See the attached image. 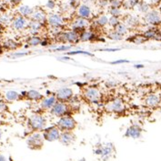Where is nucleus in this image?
<instances>
[{"label":"nucleus","instance_id":"1","mask_svg":"<svg viewBox=\"0 0 161 161\" xmlns=\"http://www.w3.org/2000/svg\"><path fill=\"white\" fill-rule=\"evenodd\" d=\"M47 119L39 113L32 114L27 120V125L32 132L43 131L47 127Z\"/></svg>","mask_w":161,"mask_h":161},{"label":"nucleus","instance_id":"2","mask_svg":"<svg viewBox=\"0 0 161 161\" xmlns=\"http://www.w3.org/2000/svg\"><path fill=\"white\" fill-rule=\"evenodd\" d=\"M44 136L41 131H34L26 137V145L32 150H39L44 146Z\"/></svg>","mask_w":161,"mask_h":161},{"label":"nucleus","instance_id":"3","mask_svg":"<svg viewBox=\"0 0 161 161\" xmlns=\"http://www.w3.org/2000/svg\"><path fill=\"white\" fill-rule=\"evenodd\" d=\"M49 111L53 117L59 119L61 117H64L67 115H71L72 108H70L68 102L57 101V103L52 107V108Z\"/></svg>","mask_w":161,"mask_h":161},{"label":"nucleus","instance_id":"4","mask_svg":"<svg viewBox=\"0 0 161 161\" xmlns=\"http://www.w3.org/2000/svg\"><path fill=\"white\" fill-rule=\"evenodd\" d=\"M57 127L61 132L63 131H73L76 127V121L71 115L61 117L57 122Z\"/></svg>","mask_w":161,"mask_h":161},{"label":"nucleus","instance_id":"5","mask_svg":"<svg viewBox=\"0 0 161 161\" xmlns=\"http://www.w3.org/2000/svg\"><path fill=\"white\" fill-rule=\"evenodd\" d=\"M58 42L62 44H76L79 42V34L73 30L62 31L56 36Z\"/></svg>","mask_w":161,"mask_h":161},{"label":"nucleus","instance_id":"6","mask_svg":"<svg viewBox=\"0 0 161 161\" xmlns=\"http://www.w3.org/2000/svg\"><path fill=\"white\" fill-rule=\"evenodd\" d=\"M90 25L89 19L83 18V17H76L70 24V30H73L76 33L80 34L83 31H85L86 29H87Z\"/></svg>","mask_w":161,"mask_h":161},{"label":"nucleus","instance_id":"7","mask_svg":"<svg viewBox=\"0 0 161 161\" xmlns=\"http://www.w3.org/2000/svg\"><path fill=\"white\" fill-rule=\"evenodd\" d=\"M144 21L147 25L158 26L161 25V12L158 9H150L144 15Z\"/></svg>","mask_w":161,"mask_h":161},{"label":"nucleus","instance_id":"8","mask_svg":"<svg viewBox=\"0 0 161 161\" xmlns=\"http://www.w3.org/2000/svg\"><path fill=\"white\" fill-rule=\"evenodd\" d=\"M83 96L85 97V99L86 101L90 102V103H98L100 102L101 99V92L97 87L95 86H88L86 87L83 92Z\"/></svg>","mask_w":161,"mask_h":161},{"label":"nucleus","instance_id":"9","mask_svg":"<svg viewBox=\"0 0 161 161\" xmlns=\"http://www.w3.org/2000/svg\"><path fill=\"white\" fill-rule=\"evenodd\" d=\"M106 109L115 114H121L125 111V104L121 98L116 97L106 105Z\"/></svg>","mask_w":161,"mask_h":161},{"label":"nucleus","instance_id":"10","mask_svg":"<svg viewBox=\"0 0 161 161\" xmlns=\"http://www.w3.org/2000/svg\"><path fill=\"white\" fill-rule=\"evenodd\" d=\"M60 133H61V131L57 126L46 127L42 131L44 139L47 141H49V142L58 141L59 139Z\"/></svg>","mask_w":161,"mask_h":161},{"label":"nucleus","instance_id":"11","mask_svg":"<svg viewBox=\"0 0 161 161\" xmlns=\"http://www.w3.org/2000/svg\"><path fill=\"white\" fill-rule=\"evenodd\" d=\"M29 19L25 17H22L20 15H17L16 17H13L12 22H11V27L15 31H23L27 28Z\"/></svg>","mask_w":161,"mask_h":161},{"label":"nucleus","instance_id":"12","mask_svg":"<svg viewBox=\"0 0 161 161\" xmlns=\"http://www.w3.org/2000/svg\"><path fill=\"white\" fill-rule=\"evenodd\" d=\"M55 97H56V98H57L58 101L68 102V101H70V100L73 98V97H74V92H73L72 88L68 87V86H66V87H61V88H59V89L56 92Z\"/></svg>","mask_w":161,"mask_h":161},{"label":"nucleus","instance_id":"13","mask_svg":"<svg viewBox=\"0 0 161 161\" xmlns=\"http://www.w3.org/2000/svg\"><path fill=\"white\" fill-rule=\"evenodd\" d=\"M47 23L50 27H63L65 25V19L58 13H51L47 15Z\"/></svg>","mask_w":161,"mask_h":161},{"label":"nucleus","instance_id":"14","mask_svg":"<svg viewBox=\"0 0 161 161\" xmlns=\"http://www.w3.org/2000/svg\"><path fill=\"white\" fill-rule=\"evenodd\" d=\"M44 26H45V25H43L41 23L29 19L28 25H27L26 29H27V32H28L29 36H39Z\"/></svg>","mask_w":161,"mask_h":161},{"label":"nucleus","instance_id":"15","mask_svg":"<svg viewBox=\"0 0 161 161\" xmlns=\"http://www.w3.org/2000/svg\"><path fill=\"white\" fill-rule=\"evenodd\" d=\"M92 15H93V12H92V8L90 7V5L80 4L78 8H76V17L89 19L92 17Z\"/></svg>","mask_w":161,"mask_h":161},{"label":"nucleus","instance_id":"16","mask_svg":"<svg viewBox=\"0 0 161 161\" xmlns=\"http://www.w3.org/2000/svg\"><path fill=\"white\" fill-rule=\"evenodd\" d=\"M58 140L64 146H70L76 141V135L73 131H63L60 133Z\"/></svg>","mask_w":161,"mask_h":161},{"label":"nucleus","instance_id":"17","mask_svg":"<svg viewBox=\"0 0 161 161\" xmlns=\"http://www.w3.org/2000/svg\"><path fill=\"white\" fill-rule=\"evenodd\" d=\"M47 15L45 12V10L42 8H34V11H33L31 17H29V19L39 22L43 25L47 24Z\"/></svg>","mask_w":161,"mask_h":161},{"label":"nucleus","instance_id":"18","mask_svg":"<svg viewBox=\"0 0 161 161\" xmlns=\"http://www.w3.org/2000/svg\"><path fill=\"white\" fill-rule=\"evenodd\" d=\"M161 102V97L158 94H149L145 97V104L149 108H156L158 107Z\"/></svg>","mask_w":161,"mask_h":161},{"label":"nucleus","instance_id":"19","mask_svg":"<svg viewBox=\"0 0 161 161\" xmlns=\"http://www.w3.org/2000/svg\"><path fill=\"white\" fill-rule=\"evenodd\" d=\"M57 98L55 96H50V97H44L42 100H40V108L44 111L50 110L52 107L57 103Z\"/></svg>","mask_w":161,"mask_h":161},{"label":"nucleus","instance_id":"20","mask_svg":"<svg viewBox=\"0 0 161 161\" xmlns=\"http://www.w3.org/2000/svg\"><path fill=\"white\" fill-rule=\"evenodd\" d=\"M142 133V128L138 125H132L128 127L126 131L125 136L127 137H132V138H138L141 136Z\"/></svg>","mask_w":161,"mask_h":161},{"label":"nucleus","instance_id":"21","mask_svg":"<svg viewBox=\"0 0 161 161\" xmlns=\"http://www.w3.org/2000/svg\"><path fill=\"white\" fill-rule=\"evenodd\" d=\"M98 36H97V34L94 32L93 30H86L83 31L82 33L79 34V41L81 42H89V41H94L97 39Z\"/></svg>","mask_w":161,"mask_h":161},{"label":"nucleus","instance_id":"22","mask_svg":"<svg viewBox=\"0 0 161 161\" xmlns=\"http://www.w3.org/2000/svg\"><path fill=\"white\" fill-rule=\"evenodd\" d=\"M24 94L25 95L23 97H25L26 99L31 100V101H40L44 98L42 94L37 90H35V89L28 90L27 92H25Z\"/></svg>","mask_w":161,"mask_h":161},{"label":"nucleus","instance_id":"23","mask_svg":"<svg viewBox=\"0 0 161 161\" xmlns=\"http://www.w3.org/2000/svg\"><path fill=\"white\" fill-rule=\"evenodd\" d=\"M17 11H18V14L20 16L25 17L29 19V17H31V15H32V13L34 11V8L29 7V6H27V5H21V6L18 7Z\"/></svg>","mask_w":161,"mask_h":161},{"label":"nucleus","instance_id":"24","mask_svg":"<svg viewBox=\"0 0 161 161\" xmlns=\"http://www.w3.org/2000/svg\"><path fill=\"white\" fill-rule=\"evenodd\" d=\"M22 95L17 92V91H14V90H8L5 93V99L6 101L8 102H14L17 101V100H20L22 98Z\"/></svg>","mask_w":161,"mask_h":161},{"label":"nucleus","instance_id":"25","mask_svg":"<svg viewBox=\"0 0 161 161\" xmlns=\"http://www.w3.org/2000/svg\"><path fill=\"white\" fill-rule=\"evenodd\" d=\"M125 25H127V27H136L139 25V19L136 16H127L125 18Z\"/></svg>","mask_w":161,"mask_h":161},{"label":"nucleus","instance_id":"26","mask_svg":"<svg viewBox=\"0 0 161 161\" xmlns=\"http://www.w3.org/2000/svg\"><path fill=\"white\" fill-rule=\"evenodd\" d=\"M42 41V38L40 36H29L26 39L27 46L30 47H37L40 46V43Z\"/></svg>","mask_w":161,"mask_h":161},{"label":"nucleus","instance_id":"27","mask_svg":"<svg viewBox=\"0 0 161 161\" xmlns=\"http://www.w3.org/2000/svg\"><path fill=\"white\" fill-rule=\"evenodd\" d=\"M3 47L7 50H16L19 47V45L13 39H7L3 42Z\"/></svg>","mask_w":161,"mask_h":161},{"label":"nucleus","instance_id":"28","mask_svg":"<svg viewBox=\"0 0 161 161\" xmlns=\"http://www.w3.org/2000/svg\"><path fill=\"white\" fill-rule=\"evenodd\" d=\"M94 24L97 25L98 27H104L108 25V17L107 15H101L96 19Z\"/></svg>","mask_w":161,"mask_h":161},{"label":"nucleus","instance_id":"29","mask_svg":"<svg viewBox=\"0 0 161 161\" xmlns=\"http://www.w3.org/2000/svg\"><path fill=\"white\" fill-rule=\"evenodd\" d=\"M136 9L138 10V12L142 13V14H146L150 10V5L145 1H139V3L136 6Z\"/></svg>","mask_w":161,"mask_h":161},{"label":"nucleus","instance_id":"30","mask_svg":"<svg viewBox=\"0 0 161 161\" xmlns=\"http://www.w3.org/2000/svg\"><path fill=\"white\" fill-rule=\"evenodd\" d=\"M13 17H14L10 16L8 13L1 14V16H0V25H11V22H12Z\"/></svg>","mask_w":161,"mask_h":161},{"label":"nucleus","instance_id":"31","mask_svg":"<svg viewBox=\"0 0 161 161\" xmlns=\"http://www.w3.org/2000/svg\"><path fill=\"white\" fill-rule=\"evenodd\" d=\"M140 0H124L122 2V8L126 9L136 8V6L139 3Z\"/></svg>","mask_w":161,"mask_h":161},{"label":"nucleus","instance_id":"32","mask_svg":"<svg viewBox=\"0 0 161 161\" xmlns=\"http://www.w3.org/2000/svg\"><path fill=\"white\" fill-rule=\"evenodd\" d=\"M114 30L117 31L119 34H120L121 36H126V35L128 33V27H127V25H125L124 23H120V24H119V25L114 28Z\"/></svg>","mask_w":161,"mask_h":161},{"label":"nucleus","instance_id":"33","mask_svg":"<svg viewBox=\"0 0 161 161\" xmlns=\"http://www.w3.org/2000/svg\"><path fill=\"white\" fill-rule=\"evenodd\" d=\"M108 36L109 39L114 40V41H120V40H122V39L124 38L123 36H121L120 34H119V33H118L117 31H115V30L110 31V32L108 34Z\"/></svg>","mask_w":161,"mask_h":161},{"label":"nucleus","instance_id":"34","mask_svg":"<svg viewBox=\"0 0 161 161\" xmlns=\"http://www.w3.org/2000/svg\"><path fill=\"white\" fill-rule=\"evenodd\" d=\"M109 15L112 16V17H120L122 16V9L121 8H109Z\"/></svg>","mask_w":161,"mask_h":161},{"label":"nucleus","instance_id":"35","mask_svg":"<svg viewBox=\"0 0 161 161\" xmlns=\"http://www.w3.org/2000/svg\"><path fill=\"white\" fill-rule=\"evenodd\" d=\"M68 56H74V55H86V56H89V57H94V55L90 52H87V51L84 50H76V51H68L67 53Z\"/></svg>","mask_w":161,"mask_h":161},{"label":"nucleus","instance_id":"36","mask_svg":"<svg viewBox=\"0 0 161 161\" xmlns=\"http://www.w3.org/2000/svg\"><path fill=\"white\" fill-rule=\"evenodd\" d=\"M121 22H120V19H119V17H112L110 16V17H108V25L110 27H113V28H115L117 25L120 24Z\"/></svg>","mask_w":161,"mask_h":161},{"label":"nucleus","instance_id":"37","mask_svg":"<svg viewBox=\"0 0 161 161\" xmlns=\"http://www.w3.org/2000/svg\"><path fill=\"white\" fill-rule=\"evenodd\" d=\"M72 46L71 45H62V46H59L58 47H53V51H69L71 49Z\"/></svg>","mask_w":161,"mask_h":161},{"label":"nucleus","instance_id":"38","mask_svg":"<svg viewBox=\"0 0 161 161\" xmlns=\"http://www.w3.org/2000/svg\"><path fill=\"white\" fill-rule=\"evenodd\" d=\"M131 40L133 43L135 44H142L145 41H147V39L145 38L143 36H133V39H129Z\"/></svg>","mask_w":161,"mask_h":161},{"label":"nucleus","instance_id":"39","mask_svg":"<svg viewBox=\"0 0 161 161\" xmlns=\"http://www.w3.org/2000/svg\"><path fill=\"white\" fill-rule=\"evenodd\" d=\"M97 4L98 7L102 8H106L109 7V1L108 0H97Z\"/></svg>","mask_w":161,"mask_h":161},{"label":"nucleus","instance_id":"40","mask_svg":"<svg viewBox=\"0 0 161 161\" xmlns=\"http://www.w3.org/2000/svg\"><path fill=\"white\" fill-rule=\"evenodd\" d=\"M109 8H122V2L119 0H111L109 2Z\"/></svg>","mask_w":161,"mask_h":161},{"label":"nucleus","instance_id":"41","mask_svg":"<svg viewBox=\"0 0 161 161\" xmlns=\"http://www.w3.org/2000/svg\"><path fill=\"white\" fill-rule=\"evenodd\" d=\"M46 8L47 9H54L56 8V2L54 0H47L46 3Z\"/></svg>","mask_w":161,"mask_h":161},{"label":"nucleus","instance_id":"42","mask_svg":"<svg viewBox=\"0 0 161 161\" xmlns=\"http://www.w3.org/2000/svg\"><path fill=\"white\" fill-rule=\"evenodd\" d=\"M79 5H80V3L76 0H69V2H68V6L71 8H77Z\"/></svg>","mask_w":161,"mask_h":161},{"label":"nucleus","instance_id":"43","mask_svg":"<svg viewBox=\"0 0 161 161\" xmlns=\"http://www.w3.org/2000/svg\"><path fill=\"white\" fill-rule=\"evenodd\" d=\"M50 31L52 34L57 36L59 33L62 32V27H50Z\"/></svg>","mask_w":161,"mask_h":161},{"label":"nucleus","instance_id":"44","mask_svg":"<svg viewBox=\"0 0 161 161\" xmlns=\"http://www.w3.org/2000/svg\"><path fill=\"white\" fill-rule=\"evenodd\" d=\"M7 109H8V106H7L6 102L0 100V114L4 113Z\"/></svg>","mask_w":161,"mask_h":161},{"label":"nucleus","instance_id":"45","mask_svg":"<svg viewBox=\"0 0 161 161\" xmlns=\"http://www.w3.org/2000/svg\"><path fill=\"white\" fill-rule=\"evenodd\" d=\"M106 86H108V87H114V86H117V82L115 81V80H108L107 82H106Z\"/></svg>","mask_w":161,"mask_h":161},{"label":"nucleus","instance_id":"46","mask_svg":"<svg viewBox=\"0 0 161 161\" xmlns=\"http://www.w3.org/2000/svg\"><path fill=\"white\" fill-rule=\"evenodd\" d=\"M124 63H129V61L127 59H119L111 62L112 65H119V64H124Z\"/></svg>","mask_w":161,"mask_h":161},{"label":"nucleus","instance_id":"47","mask_svg":"<svg viewBox=\"0 0 161 161\" xmlns=\"http://www.w3.org/2000/svg\"><path fill=\"white\" fill-rule=\"evenodd\" d=\"M21 1H22V0H9L10 4L13 5V6H18V5L21 3Z\"/></svg>","mask_w":161,"mask_h":161},{"label":"nucleus","instance_id":"48","mask_svg":"<svg viewBox=\"0 0 161 161\" xmlns=\"http://www.w3.org/2000/svg\"><path fill=\"white\" fill-rule=\"evenodd\" d=\"M83 4H86V5H90L92 3H95L97 2V0H82Z\"/></svg>","mask_w":161,"mask_h":161},{"label":"nucleus","instance_id":"49","mask_svg":"<svg viewBox=\"0 0 161 161\" xmlns=\"http://www.w3.org/2000/svg\"><path fill=\"white\" fill-rule=\"evenodd\" d=\"M49 45V42H48V40H47V39H42V41L40 43V46H42V47H47V46H48Z\"/></svg>","mask_w":161,"mask_h":161},{"label":"nucleus","instance_id":"50","mask_svg":"<svg viewBox=\"0 0 161 161\" xmlns=\"http://www.w3.org/2000/svg\"><path fill=\"white\" fill-rule=\"evenodd\" d=\"M28 55L27 52H23V53H16L14 54V57H24V56H26Z\"/></svg>","mask_w":161,"mask_h":161},{"label":"nucleus","instance_id":"51","mask_svg":"<svg viewBox=\"0 0 161 161\" xmlns=\"http://www.w3.org/2000/svg\"><path fill=\"white\" fill-rule=\"evenodd\" d=\"M118 48H105L103 51H108V52H114V51H118Z\"/></svg>","mask_w":161,"mask_h":161},{"label":"nucleus","instance_id":"52","mask_svg":"<svg viewBox=\"0 0 161 161\" xmlns=\"http://www.w3.org/2000/svg\"><path fill=\"white\" fill-rule=\"evenodd\" d=\"M0 161H8V160H7V158H6V157H5V156H3L2 154H0Z\"/></svg>","mask_w":161,"mask_h":161},{"label":"nucleus","instance_id":"53","mask_svg":"<svg viewBox=\"0 0 161 161\" xmlns=\"http://www.w3.org/2000/svg\"><path fill=\"white\" fill-rule=\"evenodd\" d=\"M134 68H144V65H141V64H139V65H135V66H134Z\"/></svg>","mask_w":161,"mask_h":161},{"label":"nucleus","instance_id":"54","mask_svg":"<svg viewBox=\"0 0 161 161\" xmlns=\"http://www.w3.org/2000/svg\"><path fill=\"white\" fill-rule=\"evenodd\" d=\"M60 59L61 60H71V58H69V56H68V57H62Z\"/></svg>","mask_w":161,"mask_h":161},{"label":"nucleus","instance_id":"55","mask_svg":"<svg viewBox=\"0 0 161 161\" xmlns=\"http://www.w3.org/2000/svg\"><path fill=\"white\" fill-rule=\"evenodd\" d=\"M158 31H159V33L161 34V25H160V27H159V29H158Z\"/></svg>","mask_w":161,"mask_h":161},{"label":"nucleus","instance_id":"56","mask_svg":"<svg viewBox=\"0 0 161 161\" xmlns=\"http://www.w3.org/2000/svg\"><path fill=\"white\" fill-rule=\"evenodd\" d=\"M78 161H86L85 158H82V159H80V160H78Z\"/></svg>","mask_w":161,"mask_h":161},{"label":"nucleus","instance_id":"57","mask_svg":"<svg viewBox=\"0 0 161 161\" xmlns=\"http://www.w3.org/2000/svg\"><path fill=\"white\" fill-rule=\"evenodd\" d=\"M76 1H77V2H79V3H80V2H81L82 0H76Z\"/></svg>","mask_w":161,"mask_h":161},{"label":"nucleus","instance_id":"58","mask_svg":"<svg viewBox=\"0 0 161 161\" xmlns=\"http://www.w3.org/2000/svg\"><path fill=\"white\" fill-rule=\"evenodd\" d=\"M119 1H121V2H123V1H124V0H119Z\"/></svg>","mask_w":161,"mask_h":161},{"label":"nucleus","instance_id":"59","mask_svg":"<svg viewBox=\"0 0 161 161\" xmlns=\"http://www.w3.org/2000/svg\"><path fill=\"white\" fill-rule=\"evenodd\" d=\"M0 16H1V11H0Z\"/></svg>","mask_w":161,"mask_h":161},{"label":"nucleus","instance_id":"60","mask_svg":"<svg viewBox=\"0 0 161 161\" xmlns=\"http://www.w3.org/2000/svg\"><path fill=\"white\" fill-rule=\"evenodd\" d=\"M108 1H109V2H110V1H111V0H108Z\"/></svg>","mask_w":161,"mask_h":161},{"label":"nucleus","instance_id":"61","mask_svg":"<svg viewBox=\"0 0 161 161\" xmlns=\"http://www.w3.org/2000/svg\"><path fill=\"white\" fill-rule=\"evenodd\" d=\"M159 1H161V0H159Z\"/></svg>","mask_w":161,"mask_h":161}]
</instances>
